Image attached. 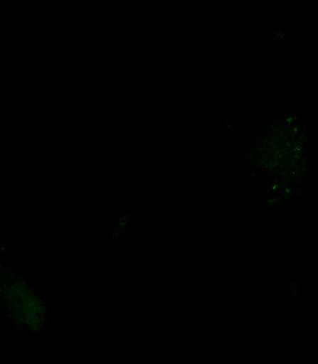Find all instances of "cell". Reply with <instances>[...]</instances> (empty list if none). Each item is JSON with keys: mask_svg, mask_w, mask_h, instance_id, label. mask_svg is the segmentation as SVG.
<instances>
[{"mask_svg": "<svg viewBox=\"0 0 318 364\" xmlns=\"http://www.w3.org/2000/svg\"><path fill=\"white\" fill-rule=\"evenodd\" d=\"M4 296L10 315L33 331L41 328L46 311L42 301L32 291L17 282L4 288Z\"/></svg>", "mask_w": 318, "mask_h": 364, "instance_id": "obj_1", "label": "cell"}]
</instances>
